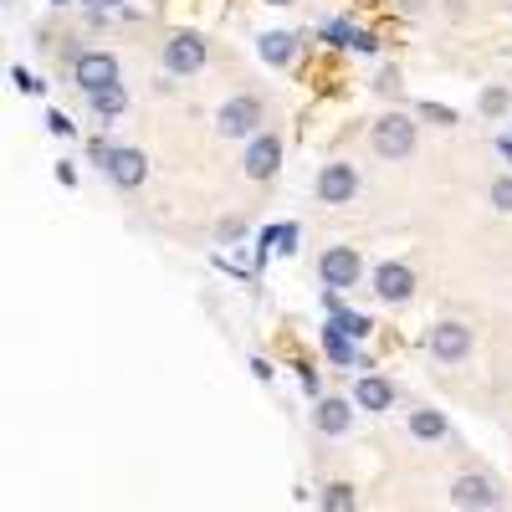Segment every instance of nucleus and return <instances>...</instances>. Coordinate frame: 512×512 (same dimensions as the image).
Here are the masks:
<instances>
[{
	"label": "nucleus",
	"instance_id": "1",
	"mask_svg": "<svg viewBox=\"0 0 512 512\" xmlns=\"http://www.w3.org/2000/svg\"><path fill=\"white\" fill-rule=\"evenodd\" d=\"M369 144H374L379 159H410V149H415V123H410L405 113H384V118L374 123Z\"/></svg>",
	"mask_w": 512,
	"mask_h": 512
},
{
	"label": "nucleus",
	"instance_id": "2",
	"mask_svg": "<svg viewBox=\"0 0 512 512\" xmlns=\"http://www.w3.org/2000/svg\"><path fill=\"white\" fill-rule=\"evenodd\" d=\"M425 349H431V359H441V364H461L466 354H472V328L456 323V318H446V323H436V328H431Z\"/></svg>",
	"mask_w": 512,
	"mask_h": 512
},
{
	"label": "nucleus",
	"instance_id": "3",
	"mask_svg": "<svg viewBox=\"0 0 512 512\" xmlns=\"http://www.w3.org/2000/svg\"><path fill=\"white\" fill-rule=\"evenodd\" d=\"M93 154L108 164V175H113V185L118 190H134V185H144V175H149V164H144V154L139 149H108L103 139L93 144Z\"/></svg>",
	"mask_w": 512,
	"mask_h": 512
},
{
	"label": "nucleus",
	"instance_id": "4",
	"mask_svg": "<svg viewBox=\"0 0 512 512\" xmlns=\"http://www.w3.org/2000/svg\"><path fill=\"white\" fill-rule=\"evenodd\" d=\"M318 277H323L328 292L354 287V282H359V251H354V246H328V251L318 256Z\"/></svg>",
	"mask_w": 512,
	"mask_h": 512
},
{
	"label": "nucleus",
	"instance_id": "5",
	"mask_svg": "<svg viewBox=\"0 0 512 512\" xmlns=\"http://www.w3.org/2000/svg\"><path fill=\"white\" fill-rule=\"evenodd\" d=\"M451 502H456L461 512H492V507L502 502V492H497V482H492V477L466 472V477H456V487H451Z\"/></svg>",
	"mask_w": 512,
	"mask_h": 512
},
{
	"label": "nucleus",
	"instance_id": "6",
	"mask_svg": "<svg viewBox=\"0 0 512 512\" xmlns=\"http://www.w3.org/2000/svg\"><path fill=\"white\" fill-rule=\"evenodd\" d=\"M72 77H77V88L93 98V93H103V88H113V82H118V62L108 52H82L77 67H72Z\"/></svg>",
	"mask_w": 512,
	"mask_h": 512
},
{
	"label": "nucleus",
	"instance_id": "7",
	"mask_svg": "<svg viewBox=\"0 0 512 512\" xmlns=\"http://www.w3.org/2000/svg\"><path fill=\"white\" fill-rule=\"evenodd\" d=\"M354 195H359L354 164H323V175H318V200H323V205H349Z\"/></svg>",
	"mask_w": 512,
	"mask_h": 512
},
{
	"label": "nucleus",
	"instance_id": "8",
	"mask_svg": "<svg viewBox=\"0 0 512 512\" xmlns=\"http://www.w3.org/2000/svg\"><path fill=\"white\" fill-rule=\"evenodd\" d=\"M256 123H262V103H256V98H231V103H221V113H216V128H221L226 139L251 134Z\"/></svg>",
	"mask_w": 512,
	"mask_h": 512
},
{
	"label": "nucleus",
	"instance_id": "9",
	"mask_svg": "<svg viewBox=\"0 0 512 512\" xmlns=\"http://www.w3.org/2000/svg\"><path fill=\"white\" fill-rule=\"evenodd\" d=\"M164 67H169V72H200V67H205V41L190 36V31L169 36V41H164Z\"/></svg>",
	"mask_w": 512,
	"mask_h": 512
},
{
	"label": "nucleus",
	"instance_id": "10",
	"mask_svg": "<svg viewBox=\"0 0 512 512\" xmlns=\"http://www.w3.org/2000/svg\"><path fill=\"white\" fill-rule=\"evenodd\" d=\"M374 292L384 297V303H405V297L415 292V277H410V267H400V262H384V267L374 272Z\"/></svg>",
	"mask_w": 512,
	"mask_h": 512
},
{
	"label": "nucleus",
	"instance_id": "11",
	"mask_svg": "<svg viewBox=\"0 0 512 512\" xmlns=\"http://www.w3.org/2000/svg\"><path fill=\"white\" fill-rule=\"evenodd\" d=\"M277 159H282V144H277L272 134L251 139V149H246V175H251V180H267V175H277Z\"/></svg>",
	"mask_w": 512,
	"mask_h": 512
},
{
	"label": "nucleus",
	"instance_id": "12",
	"mask_svg": "<svg viewBox=\"0 0 512 512\" xmlns=\"http://www.w3.org/2000/svg\"><path fill=\"white\" fill-rule=\"evenodd\" d=\"M390 400H395V384L379 379V374H364V379L354 384V405H359V410H390Z\"/></svg>",
	"mask_w": 512,
	"mask_h": 512
},
{
	"label": "nucleus",
	"instance_id": "13",
	"mask_svg": "<svg viewBox=\"0 0 512 512\" xmlns=\"http://www.w3.org/2000/svg\"><path fill=\"white\" fill-rule=\"evenodd\" d=\"M318 431L323 436H344L349 431V420H354V410H349V400H318Z\"/></svg>",
	"mask_w": 512,
	"mask_h": 512
},
{
	"label": "nucleus",
	"instance_id": "14",
	"mask_svg": "<svg viewBox=\"0 0 512 512\" xmlns=\"http://www.w3.org/2000/svg\"><path fill=\"white\" fill-rule=\"evenodd\" d=\"M446 431H451V425H446L441 410H415L410 415V436L415 441H446Z\"/></svg>",
	"mask_w": 512,
	"mask_h": 512
},
{
	"label": "nucleus",
	"instance_id": "15",
	"mask_svg": "<svg viewBox=\"0 0 512 512\" xmlns=\"http://www.w3.org/2000/svg\"><path fill=\"white\" fill-rule=\"evenodd\" d=\"M292 52H297V36H292V31H267V36H262V62L287 67V62H292Z\"/></svg>",
	"mask_w": 512,
	"mask_h": 512
},
{
	"label": "nucleus",
	"instance_id": "16",
	"mask_svg": "<svg viewBox=\"0 0 512 512\" xmlns=\"http://www.w3.org/2000/svg\"><path fill=\"white\" fill-rule=\"evenodd\" d=\"M323 512H359V497L349 482H328L323 487Z\"/></svg>",
	"mask_w": 512,
	"mask_h": 512
},
{
	"label": "nucleus",
	"instance_id": "17",
	"mask_svg": "<svg viewBox=\"0 0 512 512\" xmlns=\"http://www.w3.org/2000/svg\"><path fill=\"white\" fill-rule=\"evenodd\" d=\"M88 103H93V113H98V118H113V113H123V103H128V93H123V88H118V82H113V88H103V93H93Z\"/></svg>",
	"mask_w": 512,
	"mask_h": 512
},
{
	"label": "nucleus",
	"instance_id": "18",
	"mask_svg": "<svg viewBox=\"0 0 512 512\" xmlns=\"http://www.w3.org/2000/svg\"><path fill=\"white\" fill-rule=\"evenodd\" d=\"M333 328H338V333H349V338H364V333H369V318H359V313H338Z\"/></svg>",
	"mask_w": 512,
	"mask_h": 512
},
{
	"label": "nucleus",
	"instance_id": "19",
	"mask_svg": "<svg viewBox=\"0 0 512 512\" xmlns=\"http://www.w3.org/2000/svg\"><path fill=\"white\" fill-rule=\"evenodd\" d=\"M328 354L338 364H349V344H344V333H338V328H328Z\"/></svg>",
	"mask_w": 512,
	"mask_h": 512
},
{
	"label": "nucleus",
	"instance_id": "20",
	"mask_svg": "<svg viewBox=\"0 0 512 512\" xmlns=\"http://www.w3.org/2000/svg\"><path fill=\"white\" fill-rule=\"evenodd\" d=\"M492 205H497V210H512V180H497V185H492Z\"/></svg>",
	"mask_w": 512,
	"mask_h": 512
},
{
	"label": "nucleus",
	"instance_id": "21",
	"mask_svg": "<svg viewBox=\"0 0 512 512\" xmlns=\"http://www.w3.org/2000/svg\"><path fill=\"white\" fill-rule=\"evenodd\" d=\"M11 82H16V88H26V93H36V88H41V82H36V77H31V72H21V67H16V72H11Z\"/></svg>",
	"mask_w": 512,
	"mask_h": 512
},
{
	"label": "nucleus",
	"instance_id": "22",
	"mask_svg": "<svg viewBox=\"0 0 512 512\" xmlns=\"http://www.w3.org/2000/svg\"><path fill=\"white\" fill-rule=\"evenodd\" d=\"M349 41H354L359 52H374V36H369V31H354V26H349Z\"/></svg>",
	"mask_w": 512,
	"mask_h": 512
},
{
	"label": "nucleus",
	"instance_id": "23",
	"mask_svg": "<svg viewBox=\"0 0 512 512\" xmlns=\"http://www.w3.org/2000/svg\"><path fill=\"white\" fill-rule=\"evenodd\" d=\"M47 128H52V134H62V139H67V134H72V118H62V113H52V118H47Z\"/></svg>",
	"mask_w": 512,
	"mask_h": 512
},
{
	"label": "nucleus",
	"instance_id": "24",
	"mask_svg": "<svg viewBox=\"0 0 512 512\" xmlns=\"http://www.w3.org/2000/svg\"><path fill=\"white\" fill-rule=\"evenodd\" d=\"M502 103H507V98H502V88H492V93H487V98H482V108H487V113H497V108H502Z\"/></svg>",
	"mask_w": 512,
	"mask_h": 512
},
{
	"label": "nucleus",
	"instance_id": "25",
	"mask_svg": "<svg viewBox=\"0 0 512 512\" xmlns=\"http://www.w3.org/2000/svg\"><path fill=\"white\" fill-rule=\"evenodd\" d=\"M425 6V0H405V11H420Z\"/></svg>",
	"mask_w": 512,
	"mask_h": 512
},
{
	"label": "nucleus",
	"instance_id": "26",
	"mask_svg": "<svg viewBox=\"0 0 512 512\" xmlns=\"http://www.w3.org/2000/svg\"><path fill=\"white\" fill-rule=\"evenodd\" d=\"M88 6H93V11H98V6H113V0H88Z\"/></svg>",
	"mask_w": 512,
	"mask_h": 512
},
{
	"label": "nucleus",
	"instance_id": "27",
	"mask_svg": "<svg viewBox=\"0 0 512 512\" xmlns=\"http://www.w3.org/2000/svg\"><path fill=\"white\" fill-rule=\"evenodd\" d=\"M272 6H292V0H272Z\"/></svg>",
	"mask_w": 512,
	"mask_h": 512
}]
</instances>
